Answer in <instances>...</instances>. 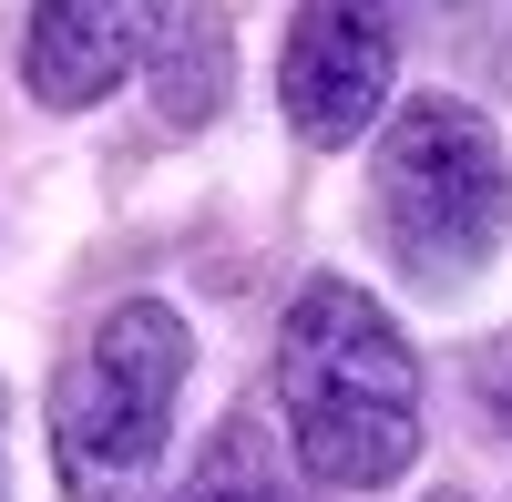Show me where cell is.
Segmentation results:
<instances>
[{
    "label": "cell",
    "instance_id": "cell-1",
    "mask_svg": "<svg viewBox=\"0 0 512 502\" xmlns=\"http://www.w3.org/2000/svg\"><path fill=\"white\" fill-rule=\"evenodd\" d=\"M277 410L308 482L390 492L420 462V359L400 318L349 277H308L277 318Z\"/></svg>",
    "mask_w": 512,
    "mask_h": 502
},
{
    "label": "cell",
    "instance_id": "cell-5",
    "mask_svg": "<svg viewBox=\"0 0 512 502\" xmlns=\"http://www.w3.org/2000/svg\"><path fill=\"white\" fill-rule=\"evenodd\" d=\"M175 31V0H31L21 31V82L41 113H93L154 41Z\"/></svg>",
    "mask_w": 512,
    "mask_h": 502
},
{
    "label": "cell",
    "instance_id": "cell-8",
    "mask_svg": "<svg viewBox=\"0 0 512 502\" xmlns=\"http://www.w3.org/2000/svg\"><path fill=\"white\" fill-rule=\"evenodd\" d=\"M472 410H482V421L502 431V451H512V339L472 359Z\"/></svg>",
    "mask_w": 512,
    "mask_h": 502
},
{
    "label": "cell",
    "instance_id": "cell-4",
    "mask_svg": "<svg viewBox=\"0 0 512 502\" xmlns=\"http://www.w3.org/2000/svg\"><path fill=\"white\" fill-rule=\"evenodd\" d=\"M390 72H400V0H297L277 93L297 144H359L390 113Z\"/></svg>",
    "mask_w": 512,
    "mask_h": 502
},
{
    "label": "cell",
    "instance_id": "cell-6",
    "mask_svg": "<svg viewBox=\"0 0 512 502\" xmlns=\"http://www.w3.org/2000/svg\"><path fill=\"white\" fill-rule=\"evenodd\" d=\"M226 72H236V52H226V11H216V0H195V11L154 41V103H164V123H175V134H195V123L226 103Z\"/></svg>",
    "mask_w": 512,
    "mask_h": 502
},
{
    "label": "cell",
    "instance_id": "cell-9",
    "mask_svg": "<svg viewBox=\"0 0 512 502\" xmlns=\"http://www.w3.org/2000/svg\"><path fill=\"white\" fill-rule=\"evenodd\" d=\"M431 502H472V492H431Z\"/></svg>",
    "mask_w": 512,
    "mask_h": 502
},
{
    "label": "cell",
    "instance_id": "cell-10",
    "mask_svg": "<svg viewBox=\"0 0 512 502\" xmlns=\"http://www.w3.org/2000/svg\"><path fill=\"white\" fill-rule=\"evenodd\" d=\"M0 502H11V492H0Z\"/></svg>",
    "mask_w": 512,
    "mask_h": 502
},
{
    "label": "cell",
    "instance_id": "cell-3",
    "mask_svg": "<svg viewBox=\"0 0 512 502\" xmlns=\"http://www.w3.org/2000/svg\"><path fill=\"white\" fill-rule=\"evenodd\" d=\"M195 339L164 298H123L82 339V359L52 380V462L72 502H144L164 441H175Z\"/></svg>",
    "mask_w": 512,
    "mask_h": 502
},
{
    "label": "cell",
    "instance_id": "cell-2",
    "mask_svg": "<svg viewBox=\"0 0 512 502\" xmlns=\"http://www.w3.org/2000/svg\"><path fill=\"white\" fill-rule=\"evenodd\" d=\"M369 236L431 298L472 287L492 267V246L512 236V154L492 134V113L451 103V93L400 103L390 134H379V164H369Z\"/></svg>",
    "mask_w": 512,
    "mask_h": 502
},
{
    "label": "cell",
    "instance_id": "cell-7",
    "mask_svg": "<svg viewBox=\"0 0 512 502\" xmlns=\"http://www.w3.org/2000/svg\"><path fill=\"white\" fill-rule=\"evenodd\" d=\"M175 502H297V492H287V482H277L267 462H256V431H246V421H226L216 462H205V472H195V482H185Z\"/></svg>",
    "mask_w": 512,
    "mask_h": 502
}]
</instances>
